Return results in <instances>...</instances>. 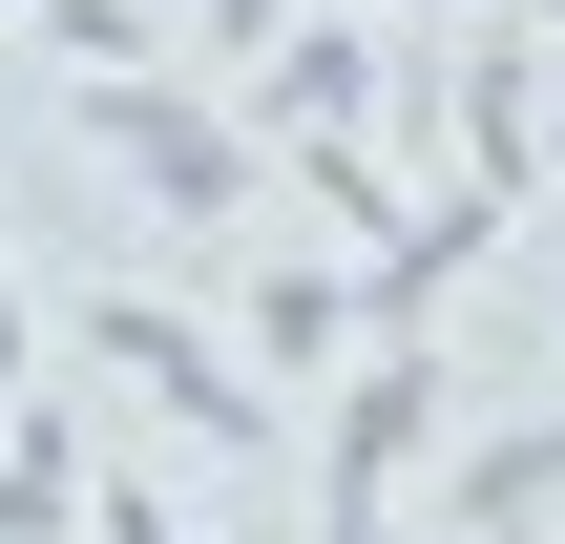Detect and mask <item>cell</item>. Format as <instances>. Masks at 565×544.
Segmentation results:
<instances>
[{
	"label": "cell",
	"mask_w": 565,
	"mask_h": 544,
	"mask_svg": "<svg viewBox=\"0 0 565 544\" xmlns=\"http://www.w3.org/2000/svg\"><path fill=\"white\" fill-rule=\"evenodd\" d=\"M63 147L168 231V252H210V231H252V189H273V147H252V105L231 84H189V63H126V84H63Z\"/></svg>",
	"instance_id": "cell-1"
},
{
	"label": "cell",
	"mask_w": 565,
	"mask_h": 544,
	"mask_svg": "<svg viewBox=\"0 0 565 544\" xmlns=\"http://www.w3.org/2000/svg\"><path fill=\"white\" fill-rule=\"evenodd\" d=\"M482 544H565V503H524V524H482Z\"/></svg>",
	"instance_id": "cell-11"
},
{
	"label": "cell",
	"mask_w": 565,
	"mask_h": 544,
	"mask_svg": "<svg viewBox=\"0 0 565 544\" xmlns=\"http://www.w3.org/2000/svg\"><path fill=\"white\" fill-rule=\"evenodd\" d=\"M0 21H21V0H0Z\"/></svg>",
	"instance_id": "cell-13"
},
{
	"label": "cell",
	"mask_w": 565,
	"mask_h": 544,
	"mask_svg": "<svg viewBox=\"0 0 565 544\" xmlns=\"http://www.w3.org/2000/svg\"><path fill=\"white\" fill-rule=\"evenodd\" d=\"M273 21H294V0H189V84H231V63H252Z\"/></svg>",
	"instance_id": "cell-9"
},
{
	"label": "cell",
	"mask_w": 565,
	"mask_h": 544,
	"mask_svg": "<svg viewBox=\"0 0 565 544\" xmlns=\"http://www.w3.org/2000/svg\"><path fill=\"white\" fill-rule=\"evenodd\" d=\"M84 482H105V461H84L63 377H21V398H0V544H84Z\"/></svg>",
	"instance_id": "cell-6"
},
{
	"label": "cell",
	"mask_w": 565,
	"mask_h": 544,
	"mask_svg": "<svg viewBox=\"0 0 565 544\" xmlns=\"http://www.w3.org/2000/svg\"><path fill=\"white\" fill-rule=\"evenodd\" d=\"M42 42H63V84H126V63H189V21H147V0H21Z\"/></svg>",
	"instance_id": "cell-7"
},
{
	"label": "cell",
	"mask_w": 565,
	"mask_h": 544,
	"mask_svg": "<svg viewBox=\"0 0 565 544\" xmlns=\"http://www.w3.org/2000/svg\"><path fill=\"white\" fill-rule=\"evenodd\" d=\"M545 189H565V63H545Z\"/></svg>",
	"instance_id": "cell-12"
},
{
	"label": "cell",
	"mask_w": 565,
	"mask_h": 544,
	"mask_svg": "<svg viewBox=\"0 0 565 544\" xmlns=\"http://www.w3.org/2000/svg\"><path fill=\"white\" fill-rule=\"evenodd\" d=\"M84 544H231V524H189L168 482H84Z\"/></svg>",
	"instance_id": "cell-8"
},
{
	"label": "cell",
	"mask_w": 565,
	"mask_h": 544,
	"mask_svg": "<svg viewBox=\"0 0 565 544\" xmlns=\"http://www.w3.org/2000/svg\"><path fill=\"white\" fill-rule=\"evenodd\" d=\"M231 335H252V377L294 398V377H335L356 356V252H273L252 294H231Z\"/></svg>",
	"instance_id": "cell-5"
},
{
	"label": "cell",
	"mask_w": 565,
	"mask_h": 544,
	"mask_svg": "<svg viewBox=\"0 0 565 544\" xmlns=\"http://www.w3.org/2000/svg\"><path fill=\"white\" fill-rule=\"evenodd\" d=\"M42 377V314H21V231H0V398Z\"/></svg>",
	"instance_id": "cell-10"
},
{
	"label": "cell",
	"mask_w": 565,
	"mask_h": 544,
	"mask_svg": "<svg viewBox=\"0 0 565 544\" xmlns=\"http://www.w3.org/2000/svg\"><path fill=\"white\" fill-rule=\"evenodd\" d=\"M377 84H398V21L356 0V21H273L252 63H231V105H252V147L294 168V147H356L377 126Z\"/></svg>",
	"instance_id": "cell-4"
},
{
	"label": "cell",
	"mask_w": 565,
	"mask_h": 544,
	"mask_svg": "<svg viewBox=\"0 0 565 544\" xmlns=\"http://www.w3.org/2000/svg\"><path fill=\"white\" fill-rule=\"evenodd\" d=\"M63 356H105L168 440H231V461H273V440H294V398L252 377V335H231V314H189V294H84V314H63Z\"/></svg>",
	"instance_id": "cell-2"
},
{
	"label": "cell",
	"mask_w": 565,
	"mask_h": 544,
	"mask_svg": "<svg viewBox=\"0 0 565 544\" xmlns=\"http://www.w3.org/2000/svg\"><path fill=\"white\" fill-rule=\"evenodd\" d=\"M440 419H461V356L440 335H356L315 377V524H398L419 461H440Z\"/></svg>",
	"instance_id": "cell-3"
}]
</instances>
